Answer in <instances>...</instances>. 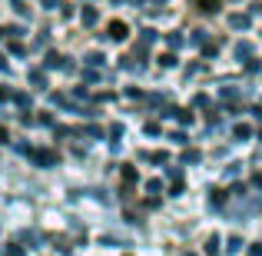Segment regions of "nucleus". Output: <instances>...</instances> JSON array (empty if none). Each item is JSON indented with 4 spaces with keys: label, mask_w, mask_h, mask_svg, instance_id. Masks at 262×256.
<instances>
[{
    "label": "nucleus",
    "mask_w": 262,
    "mask_h": 256,
    "mask_svg": "<svg viewBox=\"0 0 262 256\" xmlns=\"http://www.w3.org/2000/svg\"><path fill=\"white\" fill-rule=\"evenodd\" d=\"M106 37L110 40H126V24H123V20H113V24L106 27Z\"/></svg>",
    "instance_id": "obj_1"
},
{
    "label": "nucleus",
    "mask_w": 262,
    "mask_h": 256,
    "mask_svg": "<svg viewBox=\"0 0 262 256\" xmlns=\"http://www.w3.org/2000/svg\"><path fill=\"white\" fill-rule=\"evenodd\" d=\"M192 7L203 10V13H216L219 7H223V0H192Z\"/></svg>",
    "instance_id": "obj_2"
},
{
    "label": "nucleus",
    "mask_w": 262,
    "mask_h": 256,
    "mask_svg": "<svg viewBox=\"0 0 262 256\" xmlns=\"http://www.w3.org/2000/svg\"><path fill=\"white\" fill-rule=\"evenodd\" d=\"M229 24L243 30V27H249V17H246V13H232V17H229Z\"/></svg>",
    "instance_id": "obj_3"
},
{
    "label": "nucleus",
    "mask_w": 262,
    "mask_h": 256,
    "mask_svg": "<svg viewBox=\"0 0 262 256\" xmlns=\"http://www.w3.org/2000/svg\"><path fill=\"white\" fill-rule=\"evenodd\" d=\"M236 136H239V140H246V136H252V127H246V123H239V127H236Z\"/></svg>",
    "instance_id": "obj_4"
},
{
    "label": "nucleus",
    "mask_w": 262,
    "mask_h": 256,
    "mask_svg": "<svg viewBox=\"0 0 262 256\" xmlns=\"http://www.w3.org/2000/svg\"><path fill=\"white\" fill-rule=\"evenodd\" d=\"M83 24H96V10H93V7H86V10H83Z\"/></svg>",
    "instance_id": "obj_5"
},
{
    "label": "nucleus",
    "mask_w": 262,
    "mask_h": 256,
    "mask_svg": "<svg viewBox=\"0 0 262 256\" xmlns=\"http://www.w3.org/2000/svg\"><path fill=\"white\" fill-rule=\"evenodd\" d=\"M160 64H163V67H173V64H176V57H173V53H163Z\"/></svg>",
    "instance_id": "obj_6"
},
{
    "label": "nucleus",
    "mask_w": 262,
    "mask_h": 256,
    "mask_svg": "<svg viewBox=\"0 0 262 256\" xmlns=\"http://www.w3.org/2000/svg\"><path fill=\"white\" fill-rule=\"evenodd\" d=\"M252 256H262V243H252V250H249Z\"/></svg>",
    "instance_id": "obj_7"
},
{
    "label": "nucleus",
    "mask_w": 262,
    "mask_h": 256,
    "mask_svg": "<svg viewBox=\"0 0 262 256\" xmlns=\"http://www.w3.org/2000/svg\"><path fill=\"white\" fill-rule=\"evenodd\" d=\"M0 143H7V130L4 127H0Z\"/></svg>",
    "instance_id": "obj_8"
}]
</instances>
